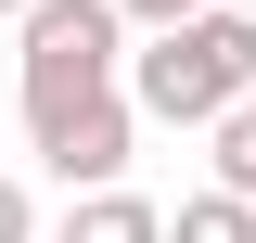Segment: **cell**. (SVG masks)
<instances>
[{
    "mask_svg": "<svg viewBox=\"0 0 256 243\" xmlns=\"http://www.w3.org/2000/svg\"><path fill=\"white\" fill-rule=\"evenodd\" d=\"M0 243H38V205H26V180H0Z\"/></svg>",
    "mask_w": 256,
    "mask_h": 243,
    "instance_id": "8",
    "label": "cell"
},
{
    "mask_svg": "<svg viewBox=\"0 0 256 243\" xmlns=\"http://www.w3.org/2000/svg\"><path fill=\"white\" fill-rule=\"evenodd\" d=\"M116 77H128V26H116V0H38V13H26V77H13V102H26V116L102 102Z\"/></svg>",
    "mask_w": 256,
    "mask_h": 243,
    "instance_id": "2",
    "label": "cell"
},
{
    "mask_svg": "<svg viewBox=\"0 0 256 243\" xmlns=\"http://www.w3.org/2000/svg\"><path fill=\"white\" fill-rule=\"evenodd\" d=\"M166 243H256V205H230V192H192V205L166 218Z\"/></svg>",
    "mask_w": 256,
    "mask_h": 243,
    "instance_id": "6",
    "label": "cell"
},
{
    "mask_svg": "<svg viewBox=\"0 0 256 243\" xmlns=\"http://www.w3.org/2000/svg\"><path fill=\"white\" fill-rule=\"evenodd\" d=\"M192 13H218V0H116V26H141V38H166V26H192Z\"/></svg>",
    "mask_w": 256,
    "mask_h": 243,
    "instance_id": "7",
    "label": "cell"
},
{
    "mask_svg": "<svg viewBox=\"0 0 256 243\" xmlns=\"http://www.w3.org/2000/svg\"><path fill=\"white\" fill-rule=\"evenodd\" d=\"M52 243H166V205L154 192H77Z\"/></svg>",
    "mask_w": 256,
    "mask_h": 243,
    "instance_id": "4",
    "label": "cell"
},
{
    "mask_svg": "<svg viewBox=\"0 0 256 243\" xmlns=\"http://www.w3.org/2000/svg\"><path fill=\"white\" fill-rule=\"evenodd\" d=\"M205 154H218V192L230 205H256V102H230V116L205 128Z\"/></svg>",
    "mask_w": 256,
    "mask_h": 243,
    "instance_id": "5",
    "label": "cell"
},
{
    "mask_svg": "<svg viewBox=\"0 0 256 243\" xmlns=\"http://www.w3.org/2000/svg\"><path fill=\"white\" fill-rule=\"evenodd\" d=\"M230 102H256V13H192V26H166L154 52H128V116L154 128H218Z\"/></svg>",
    "mask_w": 256,
    "mask_h": 243,
    "instance_id": "1",
    "label": "cell"
},
{
    "mask_svg": "<svg viewBox=\"0 0 256 243\" xmlns=\"http://www.w3.org/2000/svg\"><path fill=\"white\" fill-rule=\"evenodd\" d=\"M128 90H102V102H64V116H26V141H38V166L64 180V205L77 192H128Z\"/></svg>",
    "mask_w": 256,
    "mask_h": 243,
    "instance_id": "3",
    "label": "cell"
},
{
    "mask_svg": "<svg viewBox=\"0 0 256 243\" xmlns=\"http://www.w3.org/2000/svg\"><path fill=\"white\" fill-rule=\"evenodd\" d=\"M0 13H13V26H26V13H38V0H0Z\"/></svg>",
    "mask_w": 256,
    "mask_h": 243,
    "instance_id": "9",
    "label": "cell"
}]
</instances>
